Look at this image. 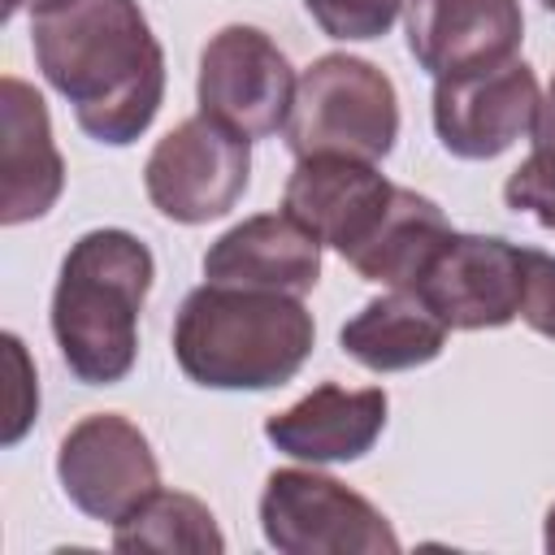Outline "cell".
I'll list each match as a JSON object with an SVG mask.
<instances>
[{
  "label": "cell",
  "mask_w": 555,
  "mask_h": 555,
  "mask_svg": "<svg viewBox=\"0 0 555 555\" xmlns=\"http://www.w3.org/2000/svg\"><path fill=\"white\" fill-rule=\"evenodd\" d=\"M30 48L95 143L126 147L160 113L165 52L139 0H74L30 17Z\"/></svg>",
  "instance_id": "obj_1"
},
{
  "label": "cell",
  "mask_w": 555,
  "mask_h": 555,
  "mask_svg": "<svg viewBox=\"0 0 555 555\" xmlns=\"http://www.w3.org/2000/svg\"><path fill=\"white\" fill-rule=\"evenodd\" d=\"M312 312L286 291L204 282L173 317V360L208 390L286 386L312 356Z\"/></svg>",
  "instance_id": "obj_2"
},
{
  "label": "cell",
  "mask_w": 555,
  "mask_h": 555,
  "mask_svg": "<svg viewBox=\"0 0 555 555\" xmlns=\"http://www.w3.org/2000/svg\"><path fill=\"white\" fill-rule=\"evenodd\" d=\"M152 278L156 260L130 230H87L65 251L52 291V338L82 386H113L134 369Z\"/></svg>",
  "instance_id": "obj_3"
},
{
  "label": "cell",
  "mask_w": 555,
  "mask_h": 555,
  "mask_svg": "<svg viewBox=\"0 0 555 555\" xmlns=\"http://www.w3.org/2000/svg\"><path fill=\"white\" fill-rule=\"evenodd\" d=\"M282 134L295 160L317 152L382 160L399 139L395 82L364 56L330 52L304 69Z\"/></svg>",
  "instance_id": "obj_4"
},
{
  "label": "cell",
  "mask_w": 555,
  "mask_h": 555,
  "mask_svg": "<svg viewBox=\"0 0 555 555\" xmlns=\"http://www.w3.org/2000/svg\"><path fill=\"white\" fill-rule=\"evenodd\" d=\"M264 542L282 555H395L390 520L317 468H278L260 494Z\"/></svg>",
  "instance_id": "obj_5"
},
{
  "label": "cell",
  "mask_w": 555,
  "mask_h": 555,
  "mask_svg": "<svg viewBox=\"0 0 555 555\" xmlns=\"http://www.w3.org/2000/svg\"><path fill=\"white\" fill-rule=\"evenodd\" d=\"M251 139L238 130L195 113L178 121L147 156L143 186L160 217L178 225H204L212 217H225L251 173Z\"/></svg>",
  "instance_id": "obj_6"
},
{
  "label": "cell",
  "mask_w": 555,
  "mask_h": 555,
  "mask_svg": "<svg viewBox=\"0 0 555 555\" xmlns=\"http://www.w3.org/2000/svg\"><path fill=\"white\" fill-rule=\"evenodd\" d=\"M295 87L299 82L286 52L256 26H225L199 52V113L238 130L243 139L286 130Z\"/></svg>",
  "instance_id": "obj_7"
},
{
  "label": "cell",
  "mask_w": 555,
  "mask_h": 555,
  "mask_svg": "<svg viewBox=\"0 0 555 555\" xmlns=\"http://www.w3.org/2000/svg\"><path fill=\"white\" fill-rule=\"evenodd\" d=\"M56 477L65 499L100 525H117L130 507H139L160 486L152 442L134 421L117 412L82 416L61 438Z\"/></svg>",
  "instance_id": "obj_8"
},
{
  "label": "cell",
  "mask_w": 555,
  "mask_h": 555,
  "mask_svg": "<svg viewBox=\"0 0 555 555\" xmlns=\"http://www.w3.org/2000/svg\"><path fill=\"white\" fill-rule=\"evenodd\" d=\"M538 74L525 61H503L477 74L434 82V130L438 143L460 160H494L516 139L533 134L538 121Z\"/></svg>",
  "instance_id": "obj_9"
},
{
  "label": "cell",
  "mask_w": 555,
  "mask_h": 555,
  "mask_svg": "<svg viewBox=\"0 0 555 555\" xmlns=\"http://www.w3.org/2000/svg\"><path fill=\"white\" fill-rule=\"evenodd\" d=\"M447 330H499L520 317V247L494 234H447L412 286Z\"/></svg>",
  "instance_id": "obj_10"
},
{
  "label": "cell",
  "mask_w": 555,
  "mask_h": 555,
  "mask_svg": "<svg viewBox=\"0 0 555 555\" xmlns=\"http://www.w3.org/2000/svg\"><path fill=\"white\" fill-rule=\"evenodd\" d=\"M403 30L416 65L438 82L512 61L525 13L520 0H403Z\"/></svg>",
  "instance_id": "obj_11"
},
{
  "label": "cell",
  "mask_w": 555,
  "mask_h": 555,
  "mask_svg": "<svg viewBox=\"0 0 555 555\" xmlns=\"http://www.w3.org/2000/svg\"><path fill=\"white\" fill-rule=\"evenodd\" d=\"M390 195L395 182H386V173H377L373 160L317 152L295 160L282 191V212H291L304 230L321 238V247H334L347 260L377 225Z\"/></svg>",
  "instance_id": "obj_12"
},
{
  "label": "cell",
  "mask_w": 555,
  "mask_h": 555,
  "mask_svg": "<svg viewBox=\"0 0 555 555\" xmlns=\"http://www.w3.org/2000/svg\"><path fill=\"white\" fill-rule=\"evenodd\" d=\"M0 178L4 225L43 217L65 186V160L52 143L48 104L30 82L13 74L0 78Z\"/></svg>",
  "instance_id": "obj_13"
},
{
  "label": "cell",
  "mask_w": 555,
  "mask_h": 555,
  "mask_svg": "<svg viewBox=\"0 0 555 555\" xmlns=\"http://www.w3.org/2000/svg\"><path fill=\"white\" fill-rule=\"evenodd\" d=\"M204 278L217 286L308 295L321 278V238L291 212H260L212 238L204 251Z\"/></svg>",
  "instance_id": "obj_14"
},
{
  "label": "cell",
  "mask_w": 555,
  "mask_h": 555,
  "mask_svg": "<svg viewBox=\"0 0 555 555\" xmlns=\"http://www.w3.org/2000/svg\"><path fill=\"white\" fill-rule=\"evenodd\" d=\"M386 408L390 403H386L382 386L347 390L338 382H321L299 403L269 416L264 438L291 460L347 464V460H360L373 451V442L386 429Z\"/></svg>",
  "instance_id": "obj_15"
},
{
  "label": "cell",
  "mask_w": 555,
  "mask_h": 555,
  "mask_svg": "<svg viewBox=\"0 0 555 555\" xmlns=\"http://www.w3.org/2000/svg\"><path fill=\"white\" fill-rule=\"evenodd\" d=\"M338 347L373 373H403L442 356L447 325L416 291H386L338 330Z\"/></svg>",
  "instance_id": "obj_16"
},
{
  "label": "cell",
  "mask_w": 555,
  "mask_h": 555,
  "mask_svg": "<svg viewBox=\"0 0 555 555\" xmlns=\"http://www.w3.org/2000/svg\"><path fill=\"white\" fill-rule=\"evenodd\" d=\"M447 234H451V225L429 195L395 186L386 212L377 217L369 238L347 256V264L364 282H382L390 291H412L421 282V273L429 269V260L438 256V247L447 243Z\"/></svg>",
  "instance_id": "obj_17"
},
{
  "label": "cell",
  "mask_w": 555,
  "mask_h": 555,
  "mask_svg": "<svg viewBox=\"0 0 555 555\" xmlns=\"http://www.w3.org/2000/svg\"><path fill=\"white\" fill-rule=\"evenodd\" d=\"M117 551H165V555H221L225 538L208 503L182 490H152L113 525Z\"/></svg>",
  "instance_id": "obj_18"
},
{
  "label": "cell",
  "mask_w": 555,
  "mask_h": 555,
  "mask_svg": "<svg viewBox=\"0 0 555 555\" xmlns=\"http://www.w3.org/2000/svg\"><path fill=\"white\" fill-rule=\"evenodd\" d=\"M304 9L321 26V35L364 43V39H382L395 26L403 0H304Z\"/></svg>",
  "instance_id": "obj_19"
},
{
  "label": "cell",
  "mask_w": 555,
  "mask_h": 555,
  "mask_svg": "<svg viewBox=\"0 0 555 555\" xmlns=\"http://www.w3.org/2000/svg\"><path fill=\"white\" fill-rule=\"evenodd\" d=\"M512 212H529L542 230H555V147H533L503 186Z\"/></svg>",
  "instance_id": "obj_20"
},
{
  "label": "cell",
  "mask_w": 555,
  "mask_h": 555,
  "mask_svg": "<svg viewBox=\"0 0 555 555\" xmlns=\"http://www.w3.org/2000/svg\"><path fill=\"white\" fill-rule=\"evenodd\" d=\"M520 321L555 338V256L538 247H520Z\"/></svg>",
  "instance_id": "obj_21"
},
{
  "label": "cell",
  "mask_w": 555,
  "mask_h": 555,
  "mask_svg": "<svg viewBox=\"0 0 555 555\" xmlns=\"http://www.w3.org/2000/svg\"><path fill=\"white\" fill-rule=\"evenodd\" d=\"M533 147H555V78L538 104V121H533Z\"/></svg>",
  "instance_id": "obj_22"
},
{
  "label": "cell",
  "mask_w": 555,
  "mask_h": 555,
  "mask_svg": "<svg viewBox=\"0 0 555 555\" xmlns=\"http://www.w3.org/2000/svg\"><path fill=\"white\" fill-rule=\"evenodd\" d=\"M74 0H9V13L17 9H30V17H43V13H56V9H69Z\"/></svg>",
  "instance_id": "obj_23"
},
{
  "label": "cell",
  "mask_w": 555,
  "mask_h": 555,
  "mask_svg": "<svg viewBox=\"0 0 555 555\" xmlns=\"http://www.w3.org/2000/svg\"><path fill=\"white\" fill-rule=\"evenodd\" d=\"M546 551H555V503L546 512Z\"/></svg>",
  "instance_id": "obj_24"
},
{
  "label": "cell",
  "mask_w": 555,
  "mask_h": 555,
  "mask_svg": "<svg viewBox=\"0 0 555 555\" xmlns=\"http://www.w3.org/2000/svg\"><path fill=\"white\" fill-rule=\"evenodd\" d=\"M542 4H546V9H551V13H555V0H542Z\"/></svg>",
  "instance_id": "obj_25"
}]
</instances>
